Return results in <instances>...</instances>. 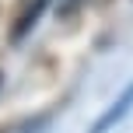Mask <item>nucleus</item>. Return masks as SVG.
<instances>
[{
    "label": "nucleus",
    "mask_w": 133,
    "mask_h": 133,
    "mask_svg": "<svg viewBox=\"0 0 133 133\" xmlns=\"http://www.w3.org/2000/svg\"><path fill=\"white\" fill-rule=\"evenodd\" d=\"M53 4L56 0H21L18 11H14V18H11V28H7V42H11V46H21V42L39 28V21L46 18V11Z\"/></svg>",
    "instance_id": "f257e3e1"
},
{
    "label": "nucleus",
    "mask_w": 133,
    "mask_h": 133,
    "mask_svg": "<svg viewBox=\"0 0 133 133\" xmlns=\"http://www.w3.org/2000/svg\"><path fill=\"white\" fill-rule=\"evenodd\" d=\"M130 112H133V81L123 88L119 95H116V102H112V105H109L105 112H102L98 119L91 123V130H88V133H112V130L119 126V123L126 119Z\"/></svg>",
    "instance_id": "f03ea898"
},
{
    "label": "nucleus",
    "mask_w": 133,
    "mask_h": 133,
    "mask_svg": "<svg viewBox=\"0 0 133 133\" xmlns=\"http://www.w3.org/2000/svg\"><path fill=\"white\" fill-rule=\"evenodd\" d=\"M49 123H53V112H39V116H32V119L18 123L14 133H49Z\"/></svg>",
    "instance_id": "7ed1b4c3"
},
{
    "label": "nucleus",
    "mask_w": 133,
    "mask_h": 133,
    "mask_svg": "<svg viewBox=\"0 0 133 133\" xmlns=\"http://www.w3.org/2000/svg\"><path fill=\"white\" fill-rule=\"evenodd\" d=\"M0 84H4V70H0Z\"/></svg>",
    "instance_id": "20e7f679"
}]
</instances>
